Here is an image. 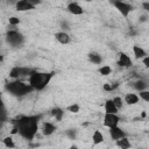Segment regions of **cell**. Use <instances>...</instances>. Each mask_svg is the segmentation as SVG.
Returning <instances> with one entry per match:
<instances>
[{"instance_id": "obj_1", "label": "cell", "mask_w": 149, "mask_h": 149, "mask_svg": "<svg viewBox=\"0 0 149 149\" xmlns=\"http://www.w3.org/2000/svg\"><path fill=\"white\" fill-rule=\"evenodd\" d=\"M40 119H41V115L22 116L17 121L14 122V127L17 129L19 134L22 137H24L26 140L31 141L34 139V136L36 135Z\"/></svg>"}, {"instance_id": "obj_2", "label": "cell", "mask_w": 149, "mask_h": 149, "mask_svg": "<svg viewBox=\"0 0 149 149\" xmlns=\"http://www.w3.org/2000/svg\"><path fill=\"white\" fill-rule=\"evenodd\" d=\"M54 76V72L47 73V72H37L35 71L30 77H29V85L34 88V90H43L51 80Z\"/></svg>"}, {"instance_id": "obj_3", "label": "cell", "mask_w": 149, "mask_h": 149, "mask_svg": "<svg viewBox=\"0 0 149 149\" xmlns=\"http://www.w3.org/2000/svg\"><path fill=\"white\" fill-rule=\"evenodd\" d=\"M6 90L12 94V95H15V97H22L29 92H31L34 88L29 85V84H24L20 80H14V81H10L8 84H6Z\"/></svg>"}, {"instance_id": "obj_4", "label": "cell", "mask_w": 149, "mask_h": 149, "mask_svg": "<svg viewBox=\"0 0 149 149\" xmlns=\"http://www.w3.org/2000/svg\"><path fill=\"white\" fill-rule=\"evenodd\" d=\"M6 40L12 47H19L23 42V35L17 30H9L6 35Z\"/></svg>"}, {"instance_id": "obj_5", "label": "cell", "mask_w": 149, "mask_h": 149, "mask_svg": "<svg viewBox=\"0 0 149 149\" xmlns=\"http://www.w3.org/2000/svg\"><path fill=\"white\" fill-rule=\"evenodd\" d=\"M113 5L121 13V15H123L125 17H127L128 14L133 10V6L129 5V3H127V2H123V1H114Z\"/></svg>"}, {"instance_id": "obj_6", "label": "cell", "mask_w": 149, "mask_h": 149, "mask_svg": "<svg viewBox=\"0 0 149 149\" xmlns=\"http://www.w3.org/2000/svg\"><path fill=\"white\" fill-rule=\"evenodd\" d=\"M119 116L116 114H108L106 113L105 116H104V125L108 128H113V127H116L118 123H119Z\"/></svg>"}, {"instance_id": "obj_7", "label": "cell", "mask_w": 149, "mask_h": 149, "mask_svg": "<svg viewBox=\"0 0 149 149\" xmlns=\"http://www.w3.org/2000/svg\"><path fill=\"white\" fill-rule=\"evenodd\" d=\"M109 135H111L112 140H114V141H118V140H120V139H122V137L126 136L125 132L121 128H119L118 126L116 127H113V128H109Z\"/></svg>"}, {"instance_id": "obj_8", "label": "cell", "mask_w": 149, "mask_h": 149, "mask_svg": "<svg viewBox=\"0 0 149 149\" xmlns=\"http://www.w3.org/2000/svg\"><path fill=\"white\" fill-rule=\"evenodd\" d=\"M118 65L122 66V68H128L132 65V59L130 57L125 54V52H120L119 54V61H118Z\"/></svg>"}, {"instance_id": "obj_9", "label": "cell", "mask_w": 149, "mask_h": 149, "mask_svg": "<svg viewBox=\"0 0 149 149\" xmlns=\"http://www.w3.org/2000/svg\"><path fill=\"white\" fill-rule=\"evenodd\" d=\"M35 6L30 3L29 0H21L19 2H16V10H20V12H26V10H29V9H34Z\"/></svg>"}, {"instance_id": "obj_10", "label": "cell", "mask_w": 149, "mask_h": 149, "mask_svg": "<svg viewBox=\"0 0 149 149\" xmlns=\"http://www.w3.org/2000/svg\"><path fill=\"white\" fill-rule=\"evenodd\" d=\"M68 10L71 13V14H73V15H80V14H83L84 13V9L79 6V3H77V2H70L69 5H68Z\"/></svg>"}, {"instance_id": "obj_11", "label": "cell", "mask_w": 149, "mask_h": 149, "mask_svg": "<svg viewBox=\"0 0 149 149\" xmlns=\"http://www.w3.org/2000/svg\"><path fill=\"white\" fill-rule=\"evenodd\" d=\"M105 113H108V114H116L118 113V108H116L113 99L106 100V102H105Z\"/></svg>"}, {"instance_id": "obj_12", "label": "cell", "mask_w": 149, "mask_h": 149, "mask_svg": "<svg viewBox=\"0 0 149 149\" xmlns=\"http://www.w3.org/2000/svg\"><path fill=\"white\" fill-rule=\"evenodd\" d=\"M55 37H56V40H57L59 43H62V44H66V43L70 42V36H69L65 31L56 33V34H55Z\"/></svg>"}, {"instance_id": "obj_13", "label": "cell", "mask_w": 149, "mask_h": 149, "mask_svg": "<svg viewBox=\"0 0 149 149\" xmlns=\"http://www.w3.org/2000/svg\"><path fill=\"white\" fill-rule=\"evenodd\" d=\"M56 130V127L52 125V123H50V122H44L43 123V129H42V132H43V134L44 135H51Z\"/></svg>"}, {"instance_id": "obj_14", "label": "cell", "mask_w": 149, "mask_h": 149, "mask_svg": "<svg viewBox=\"0 0 149 149\" xmlns=\"http://www.w3.org/2000/svg\"><path fill=\"white\" fill-rule=\"evenodd\" d=\"M125 102L127 105H135L139 102V97L134 93H128L126 97H125Z\"/></svg>"}, {"instance_id": "obj_15", "label": "cell", "mask_w": 149, "mask_h": 149, "mask_svg": "<svg viewBox=\"0 0 149 149\" xmlns=\"http://www.w3.org/2000/svg\"><path fill=\"white\" fill-rule=\"evenodd\" d=\"M116 146H118L120 149H129V148H130V142H129V140L125 136V137H122V139H120V140L116 141Z\"/></svg>"}, {"instance_id": "obj_16", "label": "cell", "mask_w": 149, "mask_h": 149, "mask_svg": "<svg viewBox=\"0 0 149 149\" xmlns=\"http://www.w3.org/2000/svg\"><path fill=\"white\" fill-rule=\"evenodd\" d=\"M133 52H134L135 58H137V59L146 57V51H144L142 48H140L139 45H134V47H133Z\"/></svg>"}, {"instance_id": "obj_17", "label": "cell", "mask_w": 149, "mask_h": 149, "mask_svg": "<svg viewBox=\"0 0 149 149\" xmlns=\"http://www.w3.org/2000/svg\"><path fill=\"white\" fill-rule=\"evenodd\" d=\"M63 114H64V111H63L62 108H59V107H56V108L51 109V115H52L54 118H56L57 121H61V120H62Z\"/></svg>"}, {"instance_id": "obj_18", "label": "cell", "mask_w": 149, "mask_h": 149, "mask_svg": "<svg viewBox=\"0 0 149 149\" xmlns=\"http://www.w3.org/2000/svg\"><path fill=\"white\" fill-rule=\"evenodd\" d=\"M88 59L90 62H92L93 64H100L101 63V56L97 52H91L88 54Z\"/></svg>"}, {"instance_id": "obj_19", "label": "cell", "mask_w": 149, "mask_h": 149, "mask_svg": "<svg viewBox=\"0 0 149 149\" xmlns=\"http://www.w3.org/2000/svg\"><path fill=\"white\" fill-rule=\"evenodd\" d=\"M92 140H93V144H99L104 141V136L102 134L100 133V130H95L93 133V136H92Z\"/></svg>"}, {"instance_id": "obj_20", "label": "cell", "mask_w": 149, "mask_h": 149, "mask_svg": "<svg viewBox=\"0 0 149 149\" xmlns=\"http://www.w3.org/2000/svg\"><path fill=\"white\" fill-rule=\"evenodd\" d=\"M147 86H148V84H146L143 80H137V81H135L134 83V87L137 90V91H146V88H147Z\"/></svg>"}, {"instance_id": "obj_21", "label": "cell", "mask_w": 149, "mask_h": 149, "mask_svg": "<svg viewBox=\"0 0 149 149\" xmlns=\"http://www.w3.org/2000/svg\"><path fill=\"white\" fill-rule=\"evenodd\" d=\"M3 144H5L7 148H10V149L15 147V143H14V141H13V139H12L10 136H7V137L3 139Z\"/></svg>"}, {"instance_id": "obj_22", "label": "cell", "mask_w": 149, "mask_h": 149, "mask_svg": "<svg viewBox=\"0 0 149 149\" xmlns=\"http://www.w3.org/2000/svg\"><path fill=\"white\" fill-rule=\"evenodd\" d=\"M98 71H99V73H100L101 76H108L112 70H111V68H109L108 65H104V66H101Z\"/></svg>"}, {"instance_id": "obj_23", "label": "cell", "mask_w": 149, "mask_h": 149, "mask_svg": "<svg viewBox=\"0 0 149 149\" xmlns=\"http://www.w3.org/2000/svg\"><path fill=\"white\" fill-rule=\"evenodd\" d=\"M118 86H119V83H114L113 85H112V84H105V85L102 86V88H104L105 91L109 92V91H113V90H115Z\"/></svg>"}, {"instance_id": "obj_24", "label": "cell", "mask_w": 149, "mask_h": 149, "mask_svg": "<svg viewBox=\"0 0 149 149\" xmlns=\"http://www.w3.org/2000/svg\"><path fill=\"white\" fill-rule=\"evenodd\" d=\"M66 109H68L69 112H71V113H78V112H79V106H78L77 104H73V105L69 106Z\"/></svg>"}, {"instance_id": "obj_25", "label": "cell", "mask_w": 149, "mask_h": 149, "mask_svg": "<svg viewBox=\"0 0 149 149\" xmlns=\"http://www.w3.org/2000/svg\"><path fill=\"white\" fill-rule=\"evenodd\" d=\"M66 135H68L71 140H74L76 136H77V132H76V129H69V130H66Z\"/></svg>"}, {"instance_id": "obj_26", "label": "cell", "mask_w": 149, "mask_h": 149, "mask_svg": "<svg viewBox=\"0 0 149 149\" xmlns=\"http://www.w3.org/2000/svg\"><path fill=\"white\" fill-rule=\"evenodd\" d=\"M140 98L143 99L144 101H149V91H141L140 92Z\"/></svg>"}, {"instance_id": "obj_27", "label": "cell", "mask_w": 149, "mask_h": 149, "mask_svg": "<svg viewBox=\"0 0 149 149\" xmlns=\"http://www.w3.org/2000/svg\"><path fill=\"white\" fill-rule=\"evenodd\" d=\"M113 101H114V104H115V106H116L118 109L122 107V99H121L120 97H115V98L113 99Z\"/></svg>"}, {"instance_id": "obj_28", "label": "cell", "mask_w": 149, "mask_h": 149, "mask_svg": "<svg viewBox=\"0 0 149 149\" xmlns=\"http://www.w3.org/2000/svg\"><path fill=\"white\" fill-rule=\"evenodd\" d=\"M20 23V19L19 17H16V16H12V17H9V24H12V26H16V24H19Z\"/></svg>"}, {"instance_id": "obj_29", "label": "cell", "mask_w": 149, "mask_h": 149, "mask_svg": "<svg viewBox=\"0 0 149 149\" xmlns=\"http://www.w3.org/2000/svg\"><path fill=\"white\" fill-rule=\"evenodd\" d=\"M142 62H143V64H144L146 68H149V56H146Z\"/></svg>"}, {"instance_id": "obj_30", "label": "cell", "mask_w": 149, "mask_h": 149, "mask_svg": "<svg viewBox=\"0 0 149 149\" xmlns=\"http://www.w3.org/2000/svg\"><path fill=\"white\" fill-rule=\"evenodd\" d=\"M61 27H62V29H64V30H68V29H70V27H69V24L66 23V22H61Z\"/></svg>"}, {"instance_id": "obj_31", "label": "cell", "mask_w": 149, "mask_h": 149, "mask_svg": "<svg viewBox=\"0 0 149 149\" xmlns=\"http://www.w3.org/2000/svg\"><path fill=\"white\" fill-rule=\"evenodd\" d=\"M142 7H143V9H146V10L149 12V2H143L142 3Z\"/></svg>"}, {"instance_id": "obj_32", "label": "cell", "mask_w": 149, "mask_h": 149, "mask_svg": "<svg viewBox=\"0 0 149 149\" xmlns=\"http://www.w3.org/2000/svg\"><path fill=\"white\" fill-rule=\"evenodd\" d=\"M146 21H147V16L146 15H142L140 17V22H146Z\"/></svg>"}, {"instance_id": "obj_33", "label": "cell", "mask_w": 149, "mask_h": 149, "mask_svg": "<svg viewBox=\"0 0 149 149\" xmlns=\"http://www.w3.org/2000/svg\"><path fill=\"white\" fill-rule=\"evenodd\" d=\"M6 120V111H5V108L2 107V121H5Z\"/></svg>"}, {"instance_id": "obj_34", "label": "cell", "mask_w": 149, "mask_h": 149, "mask_svg": "<svg viewBox=\"0 0 149 149\" xmlns=\"http://www.w3.org/2000/svg\"><path fill=\"white\" fill-rule=\"evenodd\" d=\"M70 149H78V148H77V147H76V146H72V147H71V148H70Z\"/></svg>"}]
</instances>
